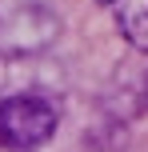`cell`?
<instances>
[{"instance_id":"obj_1","label":"cell","mask_w":148,"mask_h":152,"mask_svg":"<svg viewBox=\"0 0 148 152\" xmlns=\"http://www.w3.org/2000/svg\"><path fill=\"white\" fill-rule=\"evenodd\" d=\"M56 108L44 96H8L0 104V144L16 152H32L48 144V136L56 132Z\"/></svg>"},{"instance_id":"obj_2","label":"cell","mask_w":148,"mask_h":152,"mask_svg":"<svg viewBox=\"0 0 148 152\" xmlns=\"http://www.w3.org/2000/svg\"><path fill=\"white\" fill-rule=\"evenodd\" d=\"M112 20L136 52H148V0H112Z\"/></svg>"}]
</instances>
